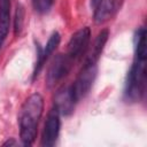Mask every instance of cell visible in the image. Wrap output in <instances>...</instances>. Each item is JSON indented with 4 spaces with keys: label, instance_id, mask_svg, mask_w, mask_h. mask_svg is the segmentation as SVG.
Returning <instances> with one entry per match:
<instances>
[{
    "label": "cell",
    "instance_id": "1",
    "mask_svg": "<svg viewBox=\"0 0 147 147\" xmlns=\"http://www.w3.org/2000/svg\"><path fill=\"white\" fill-rule=\"evenodd\" d=\"M146 86V30L140 28L134 36V57L127 72L124 96L130 102L139 101Z\"/></svg>",
    "mask_w": 147,
    "mask_h": 147
},
{
    "label": "cell",
    "instance_id": "2",
    "mask_svg": "<svg viewBox=\"0 0 147 147\" xmlns=\"http://www.w3.org/2000/svg\"><path fill=\"white\" fill-rule=\"evenodd\" d=\"M42 111L44 98L39 93L31 94L23 102L18 114V126L20 137L24 146H31L34 142Z\"/></svg>",
    "mask_w": 147,
    "mask_h": 147
},
{
    "label": "cell",
    "instance_id": "3",
    "mask_svg": "<svg viewBox=\"0 0 147 147\" xmlns=\"http://www.w3.org/2000/svg\"><path fill=\"white\" fill-rule=\"evenodd\" d=\"M95 76H96V63H91V62L85 61L76 80L70 86L72 96L76 102L82 100L90 92V90L94 83Z\"/></svg>",
    "mask_w": 147,
    "mask_h": 147
},
{
    "label": "cell",
    "instance_id": "4",
    "mask_svg": "<svg viewBox=\"0 0 147 147\" xmlns=\"http://www.w3.org/2000/svg\"><path fill=\"white\" fill-rule=\"evenodd\" d=\"M74 61L67 54H57L47 71L46 75V85L48 88L54 87L57 83H60L70 71Z\"/></svg>",
    "mask_w": 147,
    "mask_h": 147
},
{
    "label": "cell",
    "instance_id": "5",
    "mask_svg": "<svg viewBox=\"0 0 147 147\" xmlns=\"http://www.w3.org/2000/svg\"><path fill=\"white\" fill-rule=\"evenodd\" d=\"M90 40H91V30L88 26H84L82 29H79L78 31H76L69 42H68V52L67 55L74 61H78L83 57V55H85L86 51L88 49V45H90Z\"/></svg>",
    "mask_w": 147,
    "mask_h": 147
},
{
    "label": "cell",
    "instance_id": "6",
    "mask_svg": "<svg viewBox=\"0 0 147 147\" xmlns=\"http://www.w3.org/2000/svg\"><path fill=\"white\" fill-rule=\"evenodd\" d=\"M60 126H61V121H60V113L53 107L51 111L47 115L42 134H41V146L44 147H51L54 146L60 133Z\"/></svg>",
    "mask_w": 147,
    "mask_h": 147
},
{
    "label": "cell",
    "instance_id": "7",
    "mask_svg": "<svg viewBox=\"0 0 147 147\" xmlns=\"http://www.w3.org/2000/svg\"><path fill=\"white\" fill-rule=\"evenodd\" d=\"M60 40H61V36L57 31H54L51 37L48 38L46 45L44 48H41L40 46L37 47L38 52H37V61H36V64H34V69H33V74H32V80H34L40 71L42 70L46 61L49 59V56L53 54V52L56 49V47L59 46L60 44Z\"/></svg>",
    "mask_w": 147,
    "mask_h": 147
},
{
    "label": "cell",
    "instance_id": "8",
    "mask_svg": "<svg viewBox=\"0 0 147 147\" xmlns=\"http://www.w3.org/2000/svg\"><path fill=\"white\" fill-rule=\"evenodd\" d=\"M76 103L77 102L72 96L70 86H63L56 92L54 98V108L60 113V115H70L74 111Z\"/></svg>",
    "mask_w": 147,
    "mask_h": 147
},
{
    "label": "cell",
    "instance_id": "9",
    "mask_svg": "<svg viewBox=\"0 0 147 147\" xmlns=\"http://www.w3.org/2000/svg\"><path fill=\"white\" fill-rule=\"evenodd\" d=\"M121 0H99L94 7V22L102 24L108 21L117 10Z\"/></svg>",
    "mask_w": 147,
    "mask_h": 147
},
{
    "label": "cell",
    "instance_id": "10",
    "mask_svg": "<svg viewBox=\"0 0 147 147\" xmlns=\"http://www.w3.org/2000/svg\"><path fill=\"white\" fill-rule=\"evenodd\" d=\"M10 25V0H0V49L2 48L9 32Z\"/></svg>",
    "mask_w": 147,
    "mask_h": 147
},
{
    "label": "cell",
    "instance_id": "11",
    "mask_svg": "<svg viewBox=\"0 0 147 147\" xmlns=\"http://www.w3.org/2000/svg\"><path fill=\"white\" fill-rule=\"evenodd\" d=\"M108 37H109V31L107 29L102 30L98 37L95 38L94 40V44H93V48H92V52L90 53V55L87 56L86 59V62H91V63H96L103 48H105V45L108 40Z\"/></svg>",
    "mask_w": 147,
    "mask_h": 147
},
{
    "label": "cell",
    "instance_id": "12",
    "mask_svg": "<svg viewBox=\"0 0 147 147\" xmlns=\"http://www.w3.org/2000/svg\"><path fill=\"white\" fill-rule=\"evenodd\" d=\"M23 22H24V8L22 5H17L16 10H15V18H14V32L15 36L20 34L23 28Z\"/></svg>",
    "mask_w": 147,
    "mask_h": 147
},
{
    "label": "cell",
    "instance_id": "13",
    "mask_svg": "<svg viewBox=\"0 0 147 147\" xmlns=\"http://www.w3.org/2000/svg\"><path fill=\"white\" fill-rule=\"evenodd\" d=\"M31 3L38 14H46L51 10L54 0H31Z\"/></svg>",
    "mask_w": 147,
    "mask_h": 147
},
{
    "label": "cell",
    "instance_id": "14",
    "mask_svg": "<svg viewBox=\"0 0 147 147\" xmlns=\"http://www.w3.org/2000/svg\"><path fill=\"white\" fill-rule=\"evenodd\" d=\"M15 144H16V142H15V140H13V139L7 140L6 142H3V145H5V146H7V145H9V146H10V145H15Z\"/></svg>",
    "mask_w": 147,
    "mask_h": 147
}]
</instances>
